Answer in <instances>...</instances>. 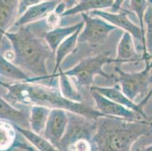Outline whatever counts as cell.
<instances>
[{
    "label": "cell",
    "instance_id": "4",
    "mask_svg": "<svg viewBox=\"0 0 152 151\" xmlns=\"http://www.w3.org/2000/svg\"><path fill=\"white\" fill-rule=\"evenodd\" d=\"M112 63H117V61L110 56L108 51H106L95 56L86 58L73 68L64 72V73L70 78H74V85L78 89L82 88H90L96 76H101L117 83L116 73L109 74L103 70L104 65Z\"/></svg>",
    "mask_w": 152,
    "mask_h": 151
},
{
    "label": "cell",
    "instance_id": "23",
    "mask_svg": "<svg viewBox=\"0 0 152 151\" xmlns=\"http://www.w3.org/2000/svg\"><path fill=\"white\" fill-rule=\"evenodd\" d=\"M0 74L8 78L20 82H30V77L20 69L9 62L6 58L0 54Z\"/></svg>",
    "mask_w": 152,
    "mask_h": 151
},
{
    "label": "cell",
    "instance_id": "11",
    "mask_svg": "<svg viewBox=\"0 0 152 151\" xmlns=\"http://www.w3.org/2000/svg\"><path fill=\"white\" fill-rule=\"evenodd\" d=\"M91 89L98 91L99 94L108 98L109 100L115 103L125 107L127 109L132 110L136 113L142 116L145 120H148L147 115L144 112L143 107L145 105L140 102L139 104H135L131 101L127 96L124 94L120 85H114V87H102V86H92Z\"/></svg>",
    "mask_w": 152,
    "mask_h": 151
},
{
    "label": "cell",
    "instance_id": "2",
    "mask_svg": "<svg viewBox=\"0 0 152 151\" xmlns=\"http://www.w3.org/2000/svg\"><path fill=\"white\" fill-rule=\"evenodd\" d=\"M5 36L12 45L13 59L11 63L26 74L34 76L30 82L52 79L46 62L55 58V53L46 42L37 36L28 25L20 27L17 32H7Z\"/></svg>",
    "mask_w": 152,
    "mask_h": 151
},
{
    "label": "cell",
    "instance_id": "28",
    "mask_svg": "<svg viewBox=\"0 0 152 151\" xmlns=\"http://www.w3.org/2000/svg\"><path fill=\"white\" fill-rule=\"evenodd\" d=\"M138 151H152V144L148 145V146L147 147H145L139 150Z\"/></svg>",
    "mask_w": 152,
    "mask_h": 151
},
{
    "label": "cell",
    "instance_id": "20",
    "mask_svg": "<svg viewBox=\"0 0 152 151\" xmlns=\"http://www.w3.org/2000/svg\"><path fill=\"white\" fill-rule=\"evenodd\" d=\"M16 128L12 123L0 120V151H12L17 144Z\"/></svg>",
    "mask_w": 152,
    "mask_h": 151
},
{
    "label": "cell",
    "instance_id": "8",
    "mask_svg": "<svg viewBox=\"0 0 152 151\" xmlns=\"http://www.w3.org/2000/svg\"><path fill=\"white\" fill-rule=\"evenodd\" d=\"M91 13L96 17L106 20L110 24L115 26L117 28H121L124 30V32L130 33L132 38L135 40L142 42V48H143V55H142V60L144 61L151 60L152 58L148 55L146 52V42L145 38L142 34L140 27L132 23L129 18V15L132 14L130 10H127L126 8H122L117 13H111L103 10H97L92 12Z\"/></svg>",
    "mask_w": 152,
    "mask_h": 151
},
{
    "label": "cell",
    "instance_id": "21",
    "mask_svg": "<svg viewBox=\"0 0 152 151\" xmlns=\"http://www.w3.org/2000/svg\"><path fill=\"white\" fill-rule=\"evenodd\" d=\"M15 128L33 145L37 151H61L41 135H38L28 128H24L15 125Z\"/></svg>",
    "mask_w": 152,
    "mask_h": 151
},
{
    "label": "cell",
    "instance_id": "22",
    "mask_svg": "<svg viewBox=\"0 0 152 151\" xmlns=\"http://www.w3.org/2000/svg\"><path fill=\"white\" fill-rule=\"evenodd\" d=\"M58 77L59 78L60 91L62 95L67 99L72 101L82 103V95L79 91L78 88L74 85V83L70 81V77L66 76L64 73V71L61 70V69L59 70L58 73Z\"/></svg>",
    "mask_w": 152,
    "mask_h": 151
},
{
    "label": "cell",
    "instance_id": "5",
    "mask_svg": "<svg viewBox=\"0 0 152 151\" xmlns=\"http://www.w3.org/2000/svg\"><path fill=\"white\" fill-rule=\"evenodd\" d=\"M145 62V67L139 72L126 73L119 66H114L117 80L120 83L121 91L131 101H134L139 96H147L152 81L150 72L152 69V59Z\"/></svg>",
    "mask_w": 152,
    "mask_h": 151
},
{
    "label": "cell",
    "instance_id": "7",
    "mask_svg": "<svg viewBox=\"0 0 152 151\" xmlns=\"http://www.w3.org/2000/svg\"><path fill=\"white\" fill-rule=\"evenodd\" d=\"M68 125L61 142V151H66L69 146L80 139L92 141L96 131L97 120H89L84 116L67 112Z\"/></svg>",
    "mask_w": 152,
    "mask_h": 151
},
{
    "label": "cell",
    "instance_id": "1",
    "mask_svg": "<svg viewBox=\"0 0 152 151\" xmlns=\"http://www.w3.org/2000/svg\"><path fill=\"white\" fill-rule=\"evenodd\" d=\"M0 85L7 90L3 98L12 106L20 104L29 107L41 106L50 110L60 109L94 120L107 116L83 102L67 99L62 95L60 90L55 88L30 82H19L13 84L0 82Z\"/></svg>",
    "mask_w": 152,
    "mask_h": 151
},
{
    "label": "cell",
    "instance_id": "14",
    "mask_svg": "<svg viewBox=\"0 0 152 151\" xmlns=\"http://www.w3.org/2000/svg\"><path fill=\"white\" fill-rule=\"evenodd\" d=\"M30 112L14 107L0 96V120H7L18 126L30 129L29 124Z\"/></svg>",
    "mask_w": 152,
    "mask_h": 151
},
{
    "label": "cell",
    "instance_id": "25",
    "mask_svg": "<svg viewBox=\"0 0 152 151\" xmlns=\"http://www.w3.org/2000/svg\"><path fill=\"white\" fill-rule=\"evenodd\" d=\"M61 15L55 12V10L49 13L45 18V24L49 30L59 27L61 21Z\"/></svg>",
    "mask_w": 152,
    "mask_h": 151
},
{
    "label": "cell",
    "instance_id": "19",
    "mask_svg": "<svg viewBox=\"0 0 152 151\" xmlns=\"http://www.w3.org/2000/svg\"><path fill=\"white\" fill-rule=\"evenodd\" d=\"M51 110L41 106H31L30 107L29 124L30 129L38 135L43 133L47 120Z\"/></svg>",
    "mask_w": 152,
    "mask_h": 151
},
{
    "label": "cell",
    "instance_id": "9",
    "mask_svg": "<svg viewBox=\"0 0 152 151\" xmlns=\"http://www.w3.org/2000/svg\"><path fill=\"white\" fill-rule=\"evenodd\" d=\"M90 94L95 103V109L102 114L132 122L146 120L135 112L112 101L95 90L90 88Z\"/></svg>",
    "mask_w": 152,
    "mask_h": 151
},
{
    "label": "cell",
    "instance_id": "3",
    "mask_svg": "<svg viewBox=\"0 0 152 151\" xmlns=\"http://www.w3.org/2000/svg\"><path fill=\"white\" fill-rule=\"evenodd\" d=\"M152 134V121H128L104 116L97 120L92 141L97 151H132L135 141Z\"/></svg>",
    "mask_w": 152,
    "mask_h": 151
},
{
    "label": "cell",
    "instance_id": "13",
    "mask_svg": "<svg viewBox=\"0 0 152 151\" xmlns=\"http://www.w3.org/2000/svg\"><path fill=\"white\" fill-rule=\"evenodd\" d=\"M117 63H134L142 60L135 50V42L130 33L124 32L119 41L117 49V56L115 58Z\"/></svg>",
    "mask_w": 152,
    "mask_h": 151
},
{
    "label": "cell",
    "instance_id": "15",
    "mask_svg": "<svg viewBox=\"0 0 152 151\" xmlns=\"http://www.w3.org/2000/svg\"><path fill=\"white\" fill-rule=\"evenodd\" d=\"M83 27L84 21L83 20L80 23L68 26V27H57L52 30L45 32L44 33V39L49 48L55 55L56 50L64 40H65L72 34H74L77 30H79L80 28H83Z\"/></svg>",
    "mask_w": 152,
    "mask_h": 151
},
{
    "label": "cell",
    "instance_id": "27",
    "mask_svg": "<svg viewBox=\"0 0 152 151\" xmlns=\"http://www.w3.org/2000/svg\"><path fill=\"white\" fill-rule=\"evenodd\" d=\"M39 2H40L39 0H23V1H19L18 7V15L21 16L30 7L37 5Z\"/></svg>",
    "mask_w": 152,
    "mask_h": 151
},
{
    "label": "cell",
    "instance_id": "18",
    "mask_svg": "<svg viewBox=\"0 0 152 151\" xmlns=\"http://www.w3.org/2000/svg\"><path fill=\"white\" fill-rule=\"evenodd\" d=\"M114 1L112 0H83L72 8L67 9L61 17L70 16L78 13H87L88 12L102 10L104 8H112L114 5Z\"/></svg>",
    "mask_w": 152,
    "mask_h": 151
},
{
    "label": "cell",
    "instance_id": "12",
    "mask_svg": "<svg viewBox=\"0 0 152 151\" xmlns=\"http://www.w3.org/2000/svg\"><path fill=\"white\" fill-rule=\"evenodd\" d=\"M61 1H40L37 5H34L26 11L18 20L15 22L14 27H21L27 26L41 19H45L47 15L53 12Z\"/></svg>",
    "mask_w": 152,
    "mask_h": 151
},
{
    "label": "cell",
    "instance_id": "6",
    "mask_svg": "<svg viewBox=\"0 0 152 151\" xmlns=\"http://www.w3.org/2000/svg\"><path fill=\"white\" fill-rule=\"evenodd\" d=\"M84 21V27L78 37V43H86L92 48H96L103 45L110 33L117 29L100 18H92L87 13L81 14Z\"/></svg>",
    "mask_w": 152,
    "mask_h": 151
},
{
    "label": "cell",
    "instance_id": "16",
    "mask_svg": "<svg viewBox=\"0 0 152 151\" xmlns=\"http://www.w3.org/2000/svg\"><path fill=\"white\" fill-rule=\"evenodd\" d=\"M18 2L15 0H0V43L18 15Z\"/></svg>",
    "mask_w": 152,
    "mask_h": 151
},
{
    "label": "cell",
    "instance_id": "26",
    "mask_svg": "<svg viewBox=\"0 0 152 151\" xmlns=\"http://www.w3.org/2000/svg\"><path fill=\"white\" fill-rule=\"evenodd\" d=\"M66 151H92V141L85 138L80 139L69 146Z\"/></svg>",
    "mask_w": 152,
    "mask_h": 151
},
{
    "label": "cell",
    "instance_id": "24",
    "mask_svg": "<svg viewBox=\"0 0 152 151\" xmlns=\"http://www.w3.org/2000/svg\"><path fill=\"white\" fill-rule=\"evenodd\" d=\"M144 22L146 25V52L148 55L152 58V5L149 3V2L144 15Z\"/></svg>",
    "mask_w": 152,
    "mask_h": 151
},
{
    "label": "cell",
    "instance_id": "10",
    "mask_svg": "<svg viewBox=\"0 0 152 151\" xmlns=\"http://www.w3.org/2000/svg\"><path fill=\"white\" fill-rule=\"evenodd\" d=\"M68 121L67 111L60 109L51 110L42 133L44 138L59 150L61 149V142L65 134Z\"/></svg>",
    "mask_w": 152,
    "mask_h": 151
},
{
    "label": "cell",
    "instance_id": "17",
    "mask_svg": "<svg viewBox=\"0 0 152 151\" xmlns=\"http://www.w3.org/2000/svg\"><path fill=\"white\" fill-rule=\"evenodd\" d=\"M83 28H80L74 34H72L70 36L66 39L65 40H64L60 44L58 48H57L56 52H55V66L53 73L52 74V78L58 77V73L59 70L61 69V64L64 60V58L75 50L76 47L78 44L79 35H80Z\"/></svg>",
    "mask_w": 152,
    "mask_h": 151
}]
</instances>
